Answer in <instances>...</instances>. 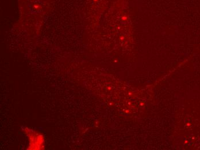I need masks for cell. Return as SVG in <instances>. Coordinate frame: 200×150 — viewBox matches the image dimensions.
<instances>
[{
  "label": "cell",
  "instance_id": "6da1fadb",
  "mask_svg": "<svg viewBox=\"0 0 200 150\" xmlns=\"http://www.w3.org/2000/svg\"><path fill=\"white\" fill-rule=\"evenodd\" d=\"M24 131L29 140L28 150H43L44 149V139L41 133L28 128H26Z\"/></svg>",
  "mask_w": 200,
  "mask_h": 150
}]
</instances>
